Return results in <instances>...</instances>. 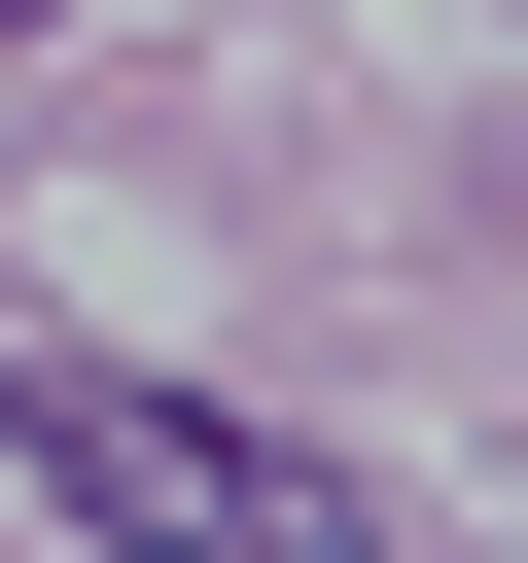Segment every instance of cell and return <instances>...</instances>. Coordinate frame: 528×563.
<instances>
[{"label":"cell","mask_w":528,"mask_h":563,"mask_svg":"<svg viewBox=\"0 0 528 563\" xmlns=\"http://www.w3.org/2000/svg\"><path fill=\"white\" fill-rule=\"evenodd\" d=\"M0 457H35L106 563H387L352 457H282V422H211V387H141V352H0Z\"/></svg>","instance_id":"1"}]
</instances>
